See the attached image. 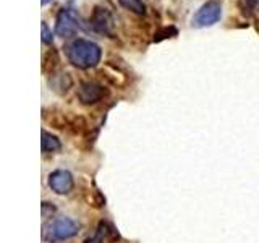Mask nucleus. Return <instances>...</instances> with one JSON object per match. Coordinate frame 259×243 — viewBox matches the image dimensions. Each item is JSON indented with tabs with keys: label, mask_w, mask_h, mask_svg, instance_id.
Returning a JSON list of instances; mask_svg holds the SVG:
<instances>
[{
	"label": "nucleus",
	"mask_w": 259,
	"mask_h": 243,
	"mask_svg": "<svg viewBox=\"0 0 259 243\" xmlns=\"http://www.w3.org/2000/svg\"><path fill=\"white\" fill-rule=\"evenodd\" d=\"M65 55L73 67L86 70L93 68L102 59V49L99 44L88 39H73L65 46Z\"/></svg>",
	"instance_id": "nucleus-1"
},
{
	"label": "nucleus",
	"mask_w": 259,
	"mask_h": 243,
	"mask_svg": "<svg viewBox=\"0 0 259 243\" xmlns=\"http://www.w3.org/2000/svg\"><path fill=\"white\" fill-rule=\"evenodd\" d=\"M222 18V5L215 0H209L194 13L191 20L193 28H209Z\"/></svg>",
	"instance_id": "nucleus-2"
},
{
	"label": "nucleus",
	"mask_w": 259,
	"mask_h": 243,
	"mask_svg": "<svg viewBox=\"0 0 259 243\" xmlns=\"http://www.w3.org/2000/svg\"><path fill=\"white\" fill-rule=\"evenodd\" d=\"M81 29L79 18L71 8H62L55 20V34L60 37H71Z\"/></svg>",
	"instance_id": "nucleus-3"
},
{
	"label": "nucleus",
	"mask_w": 259,
	"mask_h": 243,
	"mask_svg": "<svg viewBox=\"0 0 259 243\" xmlns=\"http://www.w3.org/2000/svg\"><path fill=\"white\" fill-rule=\"evenodd\" d=\"M49 230H44L49 232V238L52 240H68L71 237H75L79 230V225L73 221L70 217H59L52 221L47 227Z\"/></svg>",
	"instance_id": "nucleus-4"
},
{
	"label": "nucleus",
	"mask_w": 259,
	"mask_h": 243,
	"mask_svg": "<svg viewBox=\"0 0 259 243\" xmlns=\"http://www.w3.org/2000/svg\"><path fill=\"white\" fill-rule=\"evenodd\" d=\"M91 26L96 32H101L104 36H113V26H115V21H113V16L110 10H107L105 7H96L94 12L91 15Z\"/></svg>",
	"instance_id": "nucleus-5"
},
{
	"label": "nucleus",
	"mask_w": 259,
	"mask_h": 243,
	"mask_svg": "<svg viewBox=\"0 0 259 243\" xmlns=\"http://www.w3.org/2000/svg\"><path fill=\"white\" fill-rule=\"evenodd\" d=\"M105 96H107V89L96 81H83L78 86V99L86 105L99 102Z\"/></svg>",
	"instance_id": "nucleus-6"
},
{
	"label": "nucleus",
	"mask_w": 259,
	"mask_h": 243,
	"mask_svg": "<svg viewBox=\"0 0 259 243\" xmlns=\"http://www.w3.org/2000/svg\"><path fill=\"white\" fill-rule=\"evenodd\" d=\"M49 186L57 194H68L75 186V180L68 170H54L49 175Z\"/></svg>",
	"instance_id": "nucleus-7"
},
{
	"label": "nucleus",
	"mask_w": 259,
	"mask_h": 243,
	"mask_svg": "<svg viewBox=\"0 0 259 243\" xmlns=\"http://www.w3.org/2000/svg\"><path fill=\"white\" fill-rule=\"evenodd\" d=\"M71 85H73V79L70 76V73H52L51 86L55 93L65 94L71 88Z\"/></svg>",
	"instance_id": "nucleus-8"
},
{
	"label": "nucleus",
	"mask_w": 259,
	"mask_h": 243,
	"mask_svg": "<svg viewBox=\"0 0 259 243\" xmlns=\"http://www.w3.org/2000/svg\"><path fill=\"white\" fill-rule=\"evenodd\" d=\"M40 136H42V140H40V148H42V152H55L62 148L60 140L57 136H54L52 133L42 130Z\"/></svg>",
	"instance_id": "nucleus-9"
},
{
	"label": "nucleus",
	"mask_w": 259,
	"mask_h": 243,
	"mask_svg": "<svg viewBox=\"0 0 259 243\" xmlns=\"http://www.w3.org/2000/svg\"><path fill=\"white\" fill-rule=\"evenodd\" d=\"M112 230L113 229H112V227L107 222H101L99 227H97L96 233L93 235V237H89L84 243H104V240L109 237Z\"/></svg>",
	"instance_id": "nucleus-10"
},
{
	"label": "nucleus",
	"mask_w": 259,
	"mask_h": 243,
	"mask_svg": "<svg viewBox=\"0 0 259 243\" xmlns=\"http://www.w3.org/2000/svg\"><path fill=\"white\" fill-rule=\"evenodd\" d=\"M118 4L135 15H144L146 13V5H144L143 0H118Z\"/></svg>",
	"instance_id": "nucleus-11"
},
{
	"label": "nucleus",
	"mask_w": 259,
	"mask_h": 243,
	"mask_svg": "<svg viewBox=\"0 0 259 243\" xmlns=\"http://www.w3.org/2000/svg\"><path fill=\"white\" fill-rule=\"evenodd\" d=\"M178 34V31L175 26H167V28H162L156 32V36H154V40L159 43L162 39H168V37H175Z\"/></svg>",
	"instance_id": "nucleus-12"
},
{
	"label": "nucleus",
	"mask_w": 259,
	"mask_h": 243,
	"mask_svg": "<svg viewBox=\"0 0 259 243\" xmlns=\"http://www.w3.org/2000/svg\"><path fill=\"white\" fill-rule=\"evenodd\" d=\"M254 2H256V0H240L241 13L245 16H249L251 12H253V8H254Z\"/></svg>",
	"instance_id": "nucleus-13"
},
{
	"label": "nucleus",
	"mask_w": 259,
	"mask_h": 243,
	"mask_svg": "<svg viewBox=\"0 0 259 243\" xmlns=\"http://www.w3.org/2000/svg\"><path fill=\"white\" fill-rule=\"evenodd\" d=\"M40 29H42V43L44 44H52L54 43V36H52V31L49 29L46 21H42V24H40Z\"/></svg>",
	"instance_id": "nucleus-14"
},
{
	"label": "nucleus",
	"mask_w": 259,
	"mask_h": 243,
	"mask_svg": "<svg viewBox=\"0 0 259 243\" xmlns=\"http://www.w3.org/2000/svg\"><path fill=\"white\" fill-rule=\"evenodd\" d=\"M40 2H42V5H47L49 2H52V0H40Z\"/></svg>",
	"instance_id": "nucleus-15"
}]
</instances>
